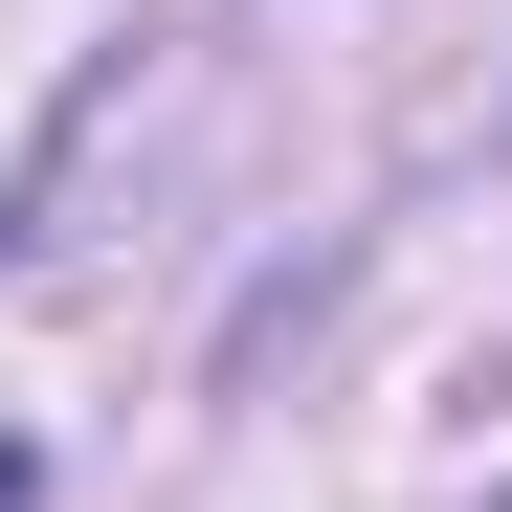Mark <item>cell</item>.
<instances>
[{
    "mask_svg": "<svg viewBox=\"0 0 512 512\" xmlns=\"http://www.w3.org/2000/svg\"><path fill=\"white\" fill-rule=\"evenodd\" d=\"M0 512H23V446H0Z\"/></svg>",
    "mask_w": 512,
    "mask_h": 512,
    "instance_id": "obj_1",
    "label": "cell"
}]
</instances>
